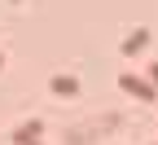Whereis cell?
Segmentation results:
<instances>
[{"mask_svg":"<svg viewBox=\"0 0 158 145\" xmlns=\"http://www.w3.org/2000/svg\"><path fill=\"white\" fill-rule=\"evenodd\" d=\"M149 79H154V84H158V66H149Z\"/></svg>","mask_w":158,"mask_h":145,"instance_id":"5","label":"cell"},{"mask_svg":"<svg viewBox=\"0 0 158 145\" xmlns=\"http://www.w3.org/2000/svg\"><path fill=\"white\" fill-rule=\"evenodd\" d=\"M35 132H40V123H27V128H18V132H13V141H31Z\"/></svg>","mask_w":158,"mask_h":145,"instance_id":"4","label":"cell"},{"mask_svg":"<svg viewBox=\"0 0 158 145\" xmlns=\"http://www.w3.org/2000/svg\"><path fill=\"white\" fill-rule=\"evenodd\" d=\"M0 62H5V57H0Z\"/></svg>","mask_w":158,"mask_h":145,"instance_id":"6","label":"cell"},{"mask_svg":"<svg viewBox=\"0 0 158 145\" xmlns=\"http://www.w3.org/2000/svg\"><path fill=\"white\" fill-rule=\"evenodd\" d=\"M53 92H57V97H75V92H79L75 75H57V79H53Z\"/></svg>","mask_w":158,"mask_h":145,"instance_id":"3","label":"cell"},{"mask_svg":"<svg viewBox=\"0 0 158 145\" xmlns=\"http://www.w3.org/2000/svg\"><path fill=\"white\" fill-rule=\"evenodd\" d=\"M145 44H149V31H132V35L123 40V53H127V57H136Z\"/></svg>","mask_w":158,"mask_h":145,"instance_id":"2","label":"cell"},{"mask_svg":"<svg viewBox=\"0 0 158 145\" xmlns=\"http://www.w3.org/2000/svg\"><path fill=\"white\" fill-rule=\"evenodd\" d=\"M118 84H123V88H127L132 97H141V101H158V88H149L145 79H136V75H123Z\"/></svg>","mask_w":158,"mask_h":145,"instance_id":"1","label":"cell"}]
</instances>
